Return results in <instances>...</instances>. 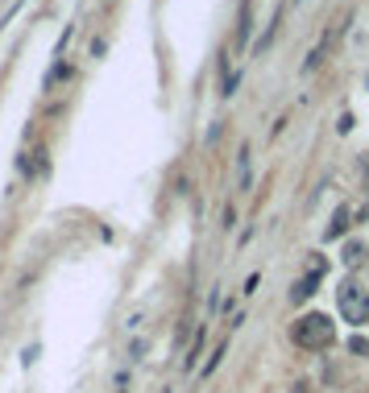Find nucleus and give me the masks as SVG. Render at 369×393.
I'll return each instance as SVG.
<instances>
[{"label":"nucleus","mask_w":369,"mask_h":393,"mask_svg":"<svg viewBox=\"0 0 369 393\" xmlns=\"http://www.w3.org/2000/svg\"><path fill=\"white\" fill-rule=\"evenodd\" d=\"M290 340H295V348L303 352H320V348H332V340H336V327L328 323V315H303V319H295V327H290Z\"/></svg>","instance_id":"obj_1"},{"label":"nucleus","mask_w":369,"mask_h":393,"mask_svg":"<svg viewBox=\"0 0 369 393\" xmlns=\"http://www.w3.org/2000/svg\"><path fill=\"white\" fill-rule=\"evenodd\" d=\"M336 303H340V315L349 319V323H369V290L365 286H357V282H344L340 290H336Z\"/></svg>","instance_id":"obj_2"},{"label":"nucleus","mask_w":369,"mask_h":393,"mask_svg":"<svg viewBox=\"0 0 369 393\" xmlns=\"http://www.w3.org/2000/svg\"><path fill=\"white\" fill-rule=\"evenodd\" d=\"M323 269H328V265H323V257H316V261L307 265V273H303V277L290 286V303H307V298L316 294V286L323 282Z\"/></svg>","instance_id":"obj_3"},{"label":"nucleus","mask_w":369,"mask_h":393,"mask_svg":"<svg viewBox=\"0 0 369 393\" xmlns=\"http://www.w3.org/2000/svg\"><path fill=\"white\" fill-rule=\"evenodd\" d=\"M349 219H353V212H349V203H340V207H336V216H332V223L323 228V240H340V236L349 232Z\"/></svg>","instance_id":"obj_4"},{"label":"nucleus","mask_w":369,"mask_h":393,"mask_svg":"<svg viewBox=\"0 0 369 393\" xmlns=\"http://www.w3.org/2000/svg\"><path fill=\"white\" fill-rule=\"evenodd\" d=\"M249 162H253V149H249V145H241V149H236V186H241V191H249V186H253Z\"/></svg>","instance_id":"obj_5"},{"label":"nucleus","mask_w":369,"mask_h":393,"mask_svg":"<svg viewBox=\"0 0 369 393\" xmlns=\"http://www.w3.org/2000/svg\"><path fill=\"white\" fill-rule=\"evenodd\" d=\"M224 356H229V344H220V348H216V352H212V356H208V364H203V377H208V373H216Z\"/></svg>","instance_id":"obj_6"},{"label":"nucleus","mask_w":369,"mask_h":393,"mask_svg":"<svg viewBox=\"0 0 369 393\" xmlns=\"http://www.w3.org/2000/svg\"><path fill=\"white\" fill-rule=\"evenodd\" d=\"M236 38H241V42L249 38V0L241 4V25H236Z\"/></svg>","instance_id":"obj_7"},{"label":"nucleus","mask_w":369,"mask_h":393,"mask_svg":"<svg viewBox=\"0 0 369 393\" xmlns=\"http://www.w3.org/2000/svg\"><path fill=\"white\" fill-rule=\"evenodd\" d=\"M361 257H365V249H361V244H349V253H344V261H349V265H357Z\"/></svg>","instance_id":"obj_8"},{"label":"nucleus","mask_w":369,"mask_h":393,"mask_svg":"<svg viewBox=\"0 0 369 393\" xmlns=\"http://www.w3.org/2000/svg\"><path fill=\"white\" fill-rule=\"evenodd\" d=\"M349 348H353V352H361V356H365V352H369V344L361 340V336H353V340H349Z\"/></svg>","instance_id":"obj_9"}]
</instances>
